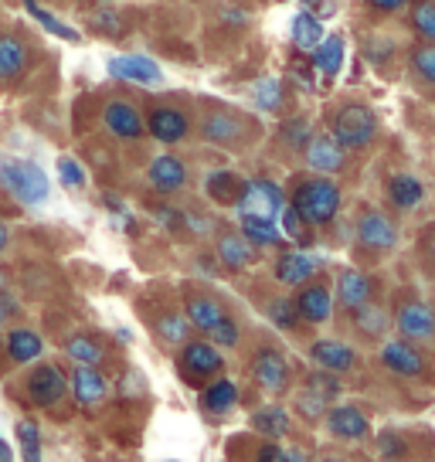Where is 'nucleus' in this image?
<instances>
[{"label": "nucleus", "mask_w": 435, "mask_h": 462, "mask_svg": "<svg viewBox=\"0 0 435 462\" xmlns=\"http://www.w3.org/2000/svg\"><path fill=\"white\" fill-rule=\"evenodd\" d=\"M69 384H72L75 404H79L86 415H96V411H102V408H106V402H109V377L102 374L99 367L75 364Z\"/></svg>", "instance_id": "nucleus-14"}, {"label": "nucleus", "mask_w": 435, "mask_h": 462, "mask_svg": "<svg viewBox=\"0 0 435 462\" xmlns=\"http://www.w3.org/2000/svg\"><path fill=\"white\" fill-rule=\"evenodd\" d=\"M384 198H388L394 211H415L425 201V184L415 173H392L384 180Z\"/></svg>", "instance_id": "nucleus-31"}, {"label": "nucleus", "mask_w": 435, "mask_h": 462, "mask_svg": "<svg viewBox=\"0 0 435 462\" xmlns=\"http://www.w3.org/2000/svg\"><path fill=\"white\" fill-rule=\"evenodd\" d=\"M354 242H357L361 252L388 255V252L398 248V225L381 208H361V215L354 221Z\"/></svg>", "instance_id": "nucleus-7"}, {"label": "nucleus", "mask_w": 435, "mask_h": 462, "mask_svg": "<svg viewBox=\"0 0 435 462\" xmlns=\"http://www.w3.org/2000/svg\"><path fill=\"white\" fill-rule=\"evenodd\" d=\"M292 303H296V313L303 323L310 327H323V323H330L334 317V289L327 279H310L306 286L296 289V296H292Z\"/></svg>", "instance_id": "nucleus-13"}, {"label": "nucleus", "mask_w": 435, "mask_h": 462, "mask_svg": "<svg viewBox=\"0 0 435 462\" xmlns=\"http://www.w3.org/2000/svg\"><path fill=\"white\" fill-rule=\"evenodd\" d=\"M286 208V190L279 188L269 177H252L245 180L242 201L235 204L238 215H255V217H279V211Z\"/></svg>", "instance_id": "nucleus-11"}, {"label": "nucleus", "mask_w": 435, "mask_h": 462, "mask_svg": "<svg viewBox=\"0 0 435 462\" xmlns=\"http://www.w3.org/2000/svg\"><path fill=\"white\" fill-rule=\"evenodd\" d=\"M59 180H61V188H69V190H82L86 188V171H82V163L75 157H59Z\"/></svg>", "instance_id": "nucleus-50"}, {"label": "nucleus", "mask_w": 435, "mask_h": 462, "mask_svg": "<svg viewBox=\"0 0 435 462\" xmlns=\"http://www.w3.org/2000/svg\"><path fill=\"white\" fill-rule=\"evenodd\" d=\"M265 319L282 333H296L303 327V319L296 313V303H292V296H273V300H265Z\"/></svg>", "instance_id": "nucleus-38"}, {"label": "nucleus", "mask_w": 435, "mask_h": 462, "mask_svg": "<svg viewBox=\"0 0 435 462\" xmlns=\"http://www.w3.org/2000/svg\"><path fill=\"white\" fill-rule=\"evenodd\" d=\"M0 188L7 190L14 201H21L24 208H38L48 201L51 184L44 171L28 157H11V153H0Z\"/></svg>", "instance_id": "nucleus-4"}, {"label": "nucleus", "mask_w": 435, "mask_h": 462, "mask_svg": "<svg viewBox=\"0 0 435 462\" xmlns=\"http://www.w3.org/2000/svg\"><path fill=\"white\" fill-rule=\"evenodd\" d=\"M344 55H347L344 38H340V34H327V38L310 51V65H313V72H319L323 79H337L340 69H344Z\"/></svg>", "instance_id": "nucleus-34"}, {"label": "nucleus", "mask_w": 435, "mask_h": 462, "mask_svg": "<svg viewBox=\"0 0 435 462\" xmlns=\"http://www.w3.org/2000/svg\"><path fill=\"white\" fill-rule=\"evenodd\" d=\"M347 317H350V327H354V333H357L361 340H367V344L384 340V337H388V330H392V313H388V306L377 303V300L357 306V310H354V313H347Z\"/></svg>", "instance_id": "nucleus-25"}, {"label": "nucleus", "mask_w": 435, "mask_h": 462, "mask_svg": "<svg viewBox=\"0 0 435 462\" xmlns=\"http://www.w3.org/2000/svg\"><path fill=\"white\" fill-rule=\"evenodd\" d=\"M327 38V28H323V21L313 14H296L292 17V28H290V42L296 51H303V55H310L313 48H317L319 42Z\"/></svg>", "instance_id": "nucleus-36"}, {"label": "nucleus", "mask_w": 435, "mask_h": 462, "mask_svg": "<svg viewBox=\"0 0 435 462\" xmlns=\"http://www.w3.org/2000/svg\"><path fill=\"white\" fill-rule=\"evenodd\" d=\"M408 4L412 0H367V7L375 14H402V11H408Z\"/></svg>", "instance_id": "nucleus-54"}, {"label": "nucleus", "mask_w": 435, "mask_h": 462, "mask_svg": "<svg viewBox=\"0 0 435 462\" xmlns=\"http://www.w3.org/2000/svg\"><path fill=\"white\" fill-rule=\"evenodd\" d=\"M153 333H157L160 344L167 346H180L190 340V323L184 313H177V310H157L153 313Z\"/></svg>", "instance_id": "nucleus-35"}, {"label": "nucleus", "mask_w": 435, "mask_h": 462, "mask_svg": "<svg viewBox=\"0 0 435 462\" xmlns=\"http://www.w3.org/2000/svg\"><path fill=\"white\" fill-rule=\"evenodd\" d=\"M24 394L34 408H59L69 398V377L61 374L59 364H34L31 374L24 377Z\"/></svg>", "instance_id": "nucleus-9"}, {"label": "nucleus", "mask_w": 435, "mask_h": 462, "mask_svg": "<svg viewBox=\"0 0 435 462\" xmlns=\"http://www.w3.org/2000/svg\"><path fill=\"white\" fill-rule=\"evenodd\" d=\"M392 327L408 344L415 346L435 344V306L419 300V296H405V300H398V306H394Z\"/></svg>", "instance_id": "nucleus-6"}, {"label": "nucleus", "mask_w": 435, "mask_h": 462, "mask_svg": "<svg viewBox=\"0 0 435 462\" xmlns=\"http://www.w3.org/2000/svg\"><path fill=\"white\" fill-rule=\"evenodd\" d=\"M88 28L102 34V38H123L126 34V24H123V17L113 7H99L96 14H88Z\"/></svg>", "instance_id": "nucleus-48"}, {"label": "nucleus", "mask_w": 435, "mask_h": 462, "mask_svg": "<svg viewBox=\"0 0 435 462\" xmlns=\"http://www.w3.org/2000/svg\"><path fill=\"white\" fill-rule=\"evenodd\" d=\"M190 171L188 163L177 157V153H157L146 167V184L157 190L160 198H174L180 190L188 188Z\"/></svg>", "instance_id": "nucleus-19"}, {"label": "nucleus", "mask_w": 435, "mask_h": 462, "mask_svg": "<svg viewBox=\"0 0 435 462\" xmlns=\"http://www.w3.org/2000/svg\"><path fill=\"white\" fill-rule=\"evenodd\" d=\"M377 456L384 462H402L408 459V442L402 432H394V429H384V432H377Z\"/></svg>", "instance_id": "nucleus-49"}, {"label": "nucleus", "mask_w": 435, "mask_h": 462, "mask_svg": "<svg viewBox=\"0 0 435 462\" xmlns=\"http://www.w3.org/2000/svg\"><path fill=\"white\" fill-rule=\"evenodd\" d=\"M375 275L361 273V269H354V265H347V269H340L337 273V282H334V306H340L344 313H354L357 306L371 303L375 300Z\"/></svg>", "instance_id": "nucleus-22"}, {"label": "nucleus", "mask_w": 435, "mask_h": 462, "mask_svg": "<svg viewBox=\"0 0 435 462\" xmlns=\"http://www.w3.org/2000/svg\"><path fill=\"white\" fill-rule=\"evenodd\" d=\"M215 255L221 262V269L228 273H245L248 265L255 262V248L242 238V231H221L215 238Z\"/></svg>", "instance_id": "nucleus-28"}, {"label": "nucleus", "mask_w": 435, "mask_h": 462, "mask_svg": "<svg viewBox=\"0 0 435 462\" xmlns=\"http://www.w3.org/2000/svg\"><path fill=\"white\" fill-rule=\"evenodd\" d=\"M242 190H245V177L235 173L232 167H218V171L204 177V194L218 208H235V204L242 201Z\"/></svg>", "instance_id": "nucleus-27"}, {"label": "nucleus", "mask_w": 435, "mask_h": 462, "mask_svg": "<svg viewBox=\"0 0 435 462\" xmlns=\"http://www.w3.org/2000/svg\"><path fill=\"white\" fill-rule=\"evenodd\" d=\"M303 217L310 228H327L334 225L340 215V204H344V190L334 177H323V173H303L290 184V201H286Z\"/></svg>", "instance_id": "nucleus-1"}, {"label": "nucleus", "mask_w": 435, "mask_h": 462, "mask_svg": "<svg viewBox=\"0 0 435 462\" xmlns=\"http://www.w3.org/2000/svg\"><path fill=\"white\" fill-rule=\"evenodd\" d=\"M276 221H279L282 238H286V242H292V248H303V252H306V248H313V242H317V228H310L303 217L292 211L290 204L279 211Z\"/></svg>", "instance_id": "nucleus-37"}, {"label": "nucleus", "mask_w": 435, "mask_h": 462, "mask_svg": "<svg viewBox=\"0 0 435 462\" xmlns=\"http://www.w3.org/2000/svg\"><path fill=\"white\" fill-rule=\"evenodd\" d=\"M146 133L157 140L160 146H177L190 136V116L180 109V106H171V102H157L150 106L143 116Z\"/></svg>", "instance_id": "nucleus-10"}, {"label": "nucleus", "mask_w": 435, "mask_h": 462, "mask_svg": "<svg viewBox=\"0 0 435 462\" xmlns=\"http://www.w3.org/2000/svg\"><path fill=\"white\" fill-rule=\"evenodd\" d=\"M286 462H313V456L303 446H286Z\"/></svg>", "instance_id": "nucleus-57"}, {"label": "nucleus", "mask_w": 435, "mask_h": 462, "mask_svg": "<svg viewBox=\"0 0 435 462\" xmlns=\"http://www.w3.org/2000/svg\"><path fill=\"white\" fill-rule=\"evenodd\" d=\"M238 231L248 245L262 252V248L282 245V231H279L276 217H255V215H238Z\"/></svg>", "instance_id": "nucleus-33"}, {"label": "nucleus", "mask_w": 435, "mask_h": 462, "mask_svg": "<svg viewBox=\"0 0 435 462\" xmlns=\"http://www.w3.org/2000/svg\"><path fill=\"white\" fill-rule=\"evenodd\" d=\"M290 79H296L303 88H313V65L306 61V69H300V65H296V69H290Z\"/></svg>", "instance_id": "nucleus-55"}, {"label": "nucleus", "mask_w": 435, "mask_h": 462, "mask_svg": "<svg viewBox=\"0 0 435 462\" xmlns=\"http://www.w3.org/2000/svg\"><path fill=\"white\" fill-rule=\"evenodd\" d=\"M177 374L190 388H204L208 381L225 374V354L204 337H190L188 344L177 346Z\"/></svg>", "instance_id": "nucleus-5"}, {"label": "nucleus", "mask_w": 435, "mask_h": 462, "mask_svg": "<svg viewBox=\"0 0 435 462\" xmlns=\"http://www.w3.org/2000/svg\"><path fill=\"white\" fill-rule=\"evenodd\" d=\"M377 113L367 106V102L347 99L337 102L334 109L327 113V133L334 136L344 150H367V146L377 140Z\"/></svg>", "instance_id": "nucleus-3"}, {"label": "nucleus", "mask_w": 435, "mask_h": 462, "mask_svg": "<svg viewBox=\"0 0 435 462\" xmlns=\"http://www.w3.org/2000/svg\"><path fill=\"white\" fill-rule=\"evenodd\" d=\"M408 65L425 88H435V44L419 42L412 51H408Z\"/></svg>", "instance_id": "nucleus-42"}, {"label": "nucleus", "mask_w": 435, "mask_h": 462, "mask_svg": "<svg viewBox=\"0 0 435 462\" xmlns=\"http://www.w3.org/2000/svg\"><path fill=\"white\" fill-rule=\"evenodd\" d=\"M319 269H323V259H317L313 252H303V248H282L273 262V275L279 286L286 289L306 286L310 279H317Z\"/></svg>", "instance_id": "nucleus-16"}, {"label": "nucleus", "mask_w": 435, "mask_h": 462, "mask_svg": "<svg viewBox=\"0 0 435 462\" xmlns=\"http://www.w3.org/2000/svg\"><path fill=\"white\" fill-rule=\"evenodd\" d=\"M421 252H425V259H429V265L435 269V228L425 231V242H421Z\"/></svg>", "instance_id": "nucleus-56"}, {"label": "nucleus", "mask_w": 435, "mask_h": 462, "mask_svg": "<svg viewBox=\"0 0 435 462\" xmlns=\"http://www.w3.org/2000/svg\"><path fill=\"white\" fill-rule=\"evenodd\" d=\"M31 65L28 42L14 31H0V86L14 88Z\"/></svg>", "instance_id": "nucleus-23"}, {"label": "nucleus", "mask_w": 435, "mask_h": 462, "mask_svg": "<svg viewBox=\"0 0 435 462\" xmlns=\"http://www.w3.org/2000/svg\"><path fill=\"white\" fill-rule=\"evenodd\" d=\"M65 357L72 364H86V367H102V361L109 357V346L102 340L99 333H88V330H79L72 337H65Z\"/></svg>", "instance_id": "nucleus-29"}, {"label": "nucleus", "mask_w": 435, "mask_h": 462, "mask_svg": "<svg viewBox=\"0 0 435 462\" xmlns=\"http://www.w3.org/2000/svg\"><path fill=\"white\" fill-rule=\"evenodd\" d=\"M109 79H119V82H136V86H160L163 82V72L153 58L146 55H116L109 58L106 65Z\"/></svg>", "instance_id": "nucleus-24"}, {"label": "nucleus", "mask_w": 435, "mask_h": 462, "mask_svg": "<svg viewBox=\"0 0 435 462\" xmlns=\"http://www.w3.org/2000/svg\"><path fill=\"white\" fill-rule=\"evenodd\" d=\"M17 313H21V303L4 289V292H0V330H7V323H11Z\"/></svg>", "instance_id": "nucleus-52"}, {"label": "nucleus", "mask_w": 435, "mask_h": 462, "mask_svg": "<svg viewBox=\"0 0 435 462\" xmlns=\"http://www.w3.org/2000/svg\"><path fill=\"white\" fill-rule=\"evenodd\" d=\"M303 7H306V14H313V17L327 14V7H323V0H303Z\"/></svg>", "instance_id": "nucleus-58"}, {"label": "nucleus", "mask_w": 435, "mask_h": 462, "mask_svg": "<svg viewBox=\"0 0 435 462\" xmlns=\"http://www.w3.org/2000/svg\"><path fill=\"white\" fill-rule=\"evenodd\" d=\"M255 462H286V446H279V442H262L255 448Z\"/></svg>", "instance_id": "nucleus-53"}, {"label": "nucleus", "mask_w": 435, "mask_h": 462, "mask_svg": "<svg viewBox=\"0 0 435 462\" xmlns=\"http://www.w3.org/2000/svg\"><path fill=\"white\" fill-rule=\"evenodd\" d=\"M204 340H211L218 350H235V346L242 344V323H238V319L228 313V317L218 323L215 330L204 333Z\"/></svg>", "instance_id": "nucleus-47"}, {"label": "nucleus", "mask_w": 435, "mask_h": 462, "mask_svg": "<svg viewBox=\"0 0 435 462\" xmlns=\"http://www.w3.org/2000/svg\"><path fill=\"white\" fill-rule=\"evenodd\" d=\"M4 354H7V361L17 364V367L38 364L44 357L42 333H34L31 327H11V330H4Z\"/></svg>", "instance_id": "nucleus-26"}, {"label": "nucleus", "mask_w": 435, "mask_h": 462, "mask_svg": "<svg viewBox=\"0 0 435 462\" xmlns=\"http://www.w3.org/2000/svg\"><path fill=\"white\" fill-rule=\"evenodd\" d=\"M303 163L310 167V173L337 177L347 171V150L337 143L330 133H313V140L303 150Z\"/></svg>", "instance_id": "nucleus-20"}, {"label": "nucleus", "mask_w": 435, "mask_h": 462, "mask_svg": "<svg viewBox=\"0 0 435 462\" xmlns=\"http://www.w3.org/2000/svg\"><path fill=\"white\" fill-rule=\"evenodd\" d=\"M171 462H174V459H171Z\"/></svg>", "instance_id": "nucleus-64"}, {"label": "nucleus", "mask_w": 435, "mask_h": 462, "mask_svg": "<svg viewBox=\"0 0 435 462\" xmlns=\"http://www.w3.org/2000/svg\"><path fill=\"white\" fill-rule=\"evenodd\" d=\"M248 374L265 394H286L292 384V364L276 344H262L248 364Z\"/></svg>", "instance_id": "nucleus-8"}, {"label": "nucleus", "mask_w": 435, "mask_h": 462, "mask_svg": "<svg viewBox=\"0 0 435 462\" xmlns=\"http://www.w3.org/2000/svg\"><path fill=\"white\" fill-rule=\"evenodd\" d=\"M238 398H242V394H238V384H235L232 377H215V381H208L201 388L198 404H201V411L221 419V415H228L235 404H238Z\"/></svg>", "instance_id": "nucleus-32"}, {"label": "nucleus", "mask_w": 435, "mask_h": 462, "mask_svg": "<svg viewBox=\"0 0 435 462\" xmlns=\"http://www.w3.org/2000/svg\"><path fill=\"white\" fill-rule=\"evenodd\" d=\"M180 303H184L180 313L188 317L190 330H198V333L215 330L218 323L228 317V306L221 303L215 292H208V289H201V286H184Z\"/></svg>", "instance_id": "nucleus-12"}, {"label": "nucleus", "mask_w": 435, "mask_h": 462, "mask_svg": "<svg viewBox=\"0 0 435 462\" xmlns=\"http://www.w3.org/2000/svg\"><path fill=\"white\" fill-rule=\"evenodd\" d=\"M303 388H310L313 394H319V398H327V402H337L340 394H344V381H340V374H330V371H310L303 381Z\"/></svg>", "instance_id": "nucleus-45"}, {"label": "nucleus", "mask_w": 435, "mask_h": 462, "mask_svg": "<svg viewBox=\"0 0 435 462\" xmlns=\"http://www.w3.org/2000/svg\"><path fill=\"white\" fill-rule=\"evenodd\" d=\"M99 4H109V0H99Z\"/></svg>", "instance_id": "nucleus-63"}, {"label": "nucleus", "mask_w": 435, "mask_h": 462, "mask_svg": "<svg viewBox=\"0 0 435 462\" xmlns=\"http://www.w3.org/2000/svg\"><path fill=\"white\" fill-rule=\"evenodd\" d=\"M7 282H11V279H7V273H4V265H0V292L7 289Z\"/></svg>", "instance_id": "nucleus-61"}, {"label": "nucleus", "mask_w": 435, "mask_h": 462, "mask_svg": "<svg viewBox=\"0 0 435 462\" xmlns=\"http://www.w3.org/2000/svg\"><path fill=\"white\" fill-rule=\"evenodd\" d=\"M327 408H330V402H327V398H319V394H313L310 388H300L296 394H292V411H296V415H300L306 425H313V421H323Z\"/></svg>", "instance_id": "nucleus-44"}, {"label": "nucleus", "mask_w": 435, "mask_h": 462, "mask_svg": "<svg viewBox=\"0 0 435 462\" xmlns=\"http://www.w3.org/2000/svg\"><path fill=\"white\" fill-rule=\"evenodd\" d=\"M0 462H14V448L7 446V439L0 435Z\"/></svg>", "instance_id": "nucleus-59"}, {"label": "nucleus", "mask_w": 435, "mask_h": 462, "mask_svg": "<svg viewBox=\"0 0 435 462\" xmlns=\"http://www.w3.org/2000/svg\"><path fill=\"white\" fill-rule=\"evenodd\" d=\"M252 102L259 106L262 113L279 116L282 106H286V86L279 79H259V82H252Z\"/></svg>", "instance_id": "nucleus-39"}, {"label": "nucleus", "mask_w": 435, "mask_h": 462, "mask_svg": "<svg viewBox=\"0 0 435 462\" xmlns=\"http://www.w3.org/2000/svg\"><path fill=\"white\" fill-rule=\"evenodd\" d=\"M306 357H310L313 367L330 371V374H350V371H357V364H361L357 350L350 344H344V340H334V337L313 340V344L306 346Z\"/></svg>", "instance_id": "nucleus-18"}, {"label": "nucleus", "mask_w": 435, "mask_h": 462, "mask_svg": "<svg viewBox=\"0 0 435 462\" xmlns=\"http://www.w3.org/2000/svg\"><path fill=\"white\" fill-rule=\"evenodd\" d=\"M198 136H201L208 146H218V150H248L255 143V119L245 116L242 109H232L225 102H204L201 106V119H198Z\"/></svg>", "instance_id": "nucleus-2"}, {"label": "nucleus", "mask_w": 435, "mask_h": 462, "mask_svg": "<svg viewBox=\"0 0 435 462\" xmlns=\"http://www.w3.org/2000/svg\"><path fill=\"white\" fill-rule=\"evenodd\" d=\"M408 24L419 34V42L435 44V0H412L408 4Z\"/></svg>", "instance_id": "nucleus-40"}, {"label": "nucleus", "mask_w": 435, "mask_h": 462, "mask_svg": "<svg viewBox=\"0 0 435 462\" xmlns=\"http://www.w3.org/2000/svg\"><path fill=\"white\" fill-rule=\"evenodd\" d=\"M102 126L109 130V136H116L123 143H136L146 136L143 113L133 106L130 99H109L102 106Z\"/></svg>", "instance_id": "nucleus-17"}, {"label": "nucleus", "mask_w": 435, "mask_h": 462, "mask_svg": "<svg viewBox=\"0 0 435 462\" xmlns=\"http://www.w3.org/2000/svg\"><path fill=\"white\" fill-rule=\"evenodd\" d=\"M323 425H327V435L337 442H361L371 435V419L357 404H330L323 415Z\"/></svg>", "instance_id": "nucleus-21"}, {"label": "nucleus", "mask_w": 435, "mask_h": 462, "mask_svg": "<svg viewBox=\"0 0 435 462\" xmlns=\"http://www.w3.org/2000/svg\"><path fill=\"white\" fill-rule=\"evenodd\" d=\"M248 425L262 435V439H269V442H279V439H286L292 432V411H286L282 404L269 402L255 408L252 415H248Z\"/></svg>", "instance_id": "nucleus-30"}, {"label": "nucleus", "mask_w": 435, "mask_h": 462, "mask_svg": "<svg viewBox=\"0 0 435 462\" xmlns=\"http://www.w3.org/2000/svg\"><path fill=\"white\" fill-rule=\"evenodd\" d=\"M17 446H21L24 462H42V429H38V421H17Z\"/></svg>", "instance_id": "nucleus-46"}, {"label": "nucleus", "mask_w": 435, "mask_h": 462, "mask_svg": "<svg viewBox=\"0 0 435 462\" xmlns=\"http://www.w3.org/2000/svg\"><path fill=\"white\" fill-rule=\"evenodd\" d=\"M319 462H347V459H340V456H327V459H319Z\"/></svg>", "instance_id": "nucleus-62"}, {"label": "nucleus", "mask_w": 435, "mask_h": 462, "mask_svg": "<svg viewBox=\"0 0 435 462\" xmlns=\"http://www.w3.org/2000/svg\"><path fill=\"white\" fill-rule=\"evenodd\" d=\"M153 217H157L160 225L171 231V235H188V231H184V211H177V208H171V204L153 208Z\"/></svg>", "instance_id": "nucleus-51"}, {"label": "nucleus", "mask_w": 435, "mask_h": 462, "mask_svg": "<svg viewBox=\"0 0 435 462\" xmlns=\"http://www.w3.org/2000/svg\"><path fill=\"white\" fill-rule=\"evenodd\" d=\"M377 357H381V364H384V371H392V374H398V377H408V381L429 374V361H425V354H421L415 344L402 340V337L381 340Z\"/></svg>", "instance_id": "nucleus-15"}, {"label": "nucleus", "mask_w": 435, "mask_h": 462, "mask_svg": "<svg viewBox=\"0 0 435 462\" xmlns=\"http://www.w3.org/2000/svg\"><path fill=\"white\" fill-rule=\"evenodd\" d=\"M24 7H28V14L42 24L44 31H51L55 38H61V42H69V44H79L82 42V34L72 28V24H65V21H59V17L51 14V11H44L38 0H24Z\"/></svg>", "instance_id": "nucleus-41"}, {"label": "nucleus", "mask_w": 435, "mask_h": 462, "mask_svg": "<svg viewBox=\"0 0 435 462\" xmlns=\"http://www.w3.org/2000/svg\"><path fill=\"white\" fill-rule=\"evenodd\" d=\"M279 140L296 150V153H303L306 143L313 140V123L306 119V116H290V119H282V126H279Z\"/></svg>", "instance_id": "nucleus-43"}, {"label": "nucleus", "mask_w": 435, "mask_h": 462, "mask_svg": "<svg viewBox=\"0 0 435 462\" xmlns=\"http://www.w3.org/2000/svg\"><path fill=\"white\" fill-rule=\"evenodd\" d=\"M7 248H11V228L0 221V252H7Z\"/></svg>", "instance_id": "nucleus-60"}]
</instances>
